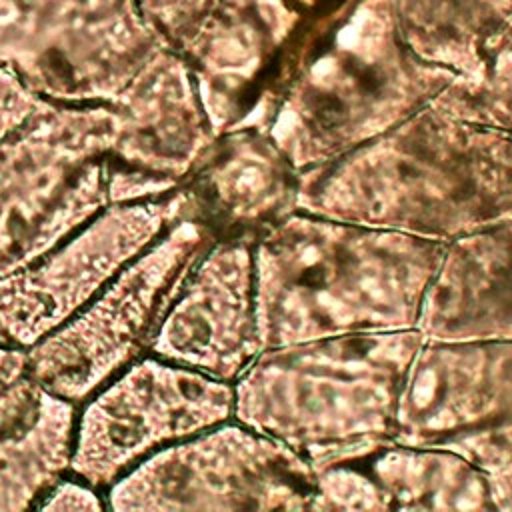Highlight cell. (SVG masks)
<instances>
[{
  "label": "cell",
  "mask_w": 512,
  "mask_h": 512,
  "mask_svg": "<svg viewBox=\"0 0 512 512\" xmlns=\"http://www.w3.org/2000/svg\"><path fill=\"white\" fill-rule=\"evenodd\" d=\"M174 190L116 158L108 100H44L0 140V276L36 262L112 204Z\"/></svg>",
  "instance_id": "cell-4"
},
{
  "label": "cell",
  "mask_w": 512,
  "mask_h": 512,
  "mask_svg": "<svg viewBox=\"0 0 512 512\" xmlns=\"http://www.w3.org/2000/svg\"><path fill=\"white\" fill-rule=\"evenodd\" d=\"M420 330L342 334L264 348L232 384V418L314 470L360 464L394 442Z\"/></svg>",
  "instance_id": "cell-3"
},
{
  "label": "cell",
  "mask_w": 512,
  "mask_h": 512,
  "mask_svg": "<svg viewBox=\"0 0 512 512\" xmlns=\"http://www.w3.org/2000/svg\"><path fill=\"white\" fill-rule=\"evenodd\" d=\"M360 464L390 510H492L486 474L454 450L392 442Z\"/></svg>",
  "instance_id": "cell-17"
},
{
  "label": "cell",
  "mask_w": 512,
  "mask_h": 512,
  "mask_svg": "<svg viewBox=\"0 0 512 512\" xmlns=\"http://www.w3.org/2000/svg\"><path fill=\"white\" fill-rule=\"evenodd\" d=\"M454 78L382 26L354 24L270 98L264 130L298 170H308L406 120Z\"/></svg>",
  "instance_id": "cell-5"
},
{
  "label": "cell",
  "mask_w": 512,
  "mask_h": 512,
  "mask_svg": "<svg viewBox=\"0 0 512 512\" xmlns=\"http://www.w3.org/2000/svg\"><path fill=\"white\" fill-rule=\"evenodd\" d=\"M300 172L266 130L248 126L220 134L186 186L220 236L256 240L298 212Z\"/></svg>",
  "instance_id": "cell-14"
},
{
  "label": "cell",
  "mask_w": 512,
  "mask_h": 512,
  "mask_svg": "<svg viewBox=\"0 0 512 512\" xmlns=\"http://www.w3.org/2000/svg\"><path fill=\"white\" fill-rule=\"evenodd\" d=\"M444 244L294 212L254 240L264 348L418 330Z\"/></svg>",
  "instance_id": "cell-2"
},
{
  "label": "cell",
  "mask_w": 512,
  "mask_h": 512,
  "mask_svg": "<svg viewBox=\"0 0 512 512\" xmlns=\"http://www.w3.org/2000/svg\"><path fill=\"white\" fill-rule=\"evenodd\" d=\"M488 482L492 510H512V454L482 468Z\"/></svg>",
  "instance_id": "cell-23"
},
{
  "label": "cell",
  "mask_w": 512,
  "mask_h": 512,
  "mask_svg": "<svg viewBox=\"0 0 512 512\" xmlns=\"http://www.w3.org/2000/svg\"><path fill=\"white\" fill-rule=\"evenodd\" d=\"M74 406L26 372L0 390V510L44 498L72 458Z\"/></svg>",
  "instance_id": "cell-16"
},
{
  "label": "cell",
  "mask_w": 512,
  "mask_h": 512,
  "mask_svg": "<svg viewBox=\"0 0 512 512\" xmlns=\"http://www.w3.org/2000/svg\"><path fill=\"white\" fill-rule=\"evenodd\" d=\"M312 510H390L388 500L364 466L334 464L316 470Z\"/></svg>",
  "instance_id": "cell-19"
},
{
  "label": "cell",
  "mask_w": 512,
  "mask_h": 512,
  "mask_svg": "<svg viewBox=\"0 0 512 512\" xmlns=\"http://www.w3.org/2000/svg\"><path fill=\"white\" fill-rule=\"evenodd\" d=\"M150 350L220 382L238 380L264 350L252 238L220 236L202 254L160 322Z\"/></svg>",
  "instance_id": "cell-12"
},
{
  "label": "cell",
  "mask_w": 512,
  "mask_h": 512,
  "mask_svg": "<svg viewBox=\"0 0 512 512\" xmlns=\"http://www.w3.org/2000/svg\"><path fill=\"white\" fill-rule=\"evenodd\" d=\"M202 218L188 186L104 208L36 262L0 276V344L30 348L82 310L132 258L182 218Z\"/></svg>",
  "instance_id": "cell-9"
},
{
  "label": "cell",
  "mask_w": 512,
  "mask_h": 512,
  "mask_svg": "<svg viewBox=\"0 0 512 512\" xmlns=\"http://www.w3.org/2000/svg\"><path fill=\"white\" fill-rule=\"evenodd\" d=\"M44 98L30 92L12 72L0 68V140L18 128Z\"/></svg>",
  "instance_id": "cell-21"
},
{
  "label": "cell",
  "mask_w": 512,
  "mask_h": 512,
  "mask_svg": "<svg viewBox=\"0 0 512 512\" xmlns=\"http://www.w3.org/2000/svg\"><path fill=\"white\" fill-rule=\"evenodd\" d=\"M232 408V384L168 360H140L84 410L70 468L90 486L110 484L150 450L230 420Z\"/></svg>",
  "instance_id": "cell-11"
},
{
  "label": "cell",
  "mask_w": 512,
  "mask_h": 512,
  "mask_svg": "<svg viewBox=\"0 0 512 512\" xmlns=\"http://www.w3.org/2000/svg\"><path fill=\"white\" fill-rule=\"evenodd\" d=\"M42 510H102V502L94 490L84 484H76L70 480L56 482L42 502L38 504Z\"/></svg>",
  "instance_id": "cell-22"
},
{
  "label": "cell",
  "mask_w": 512,
  "mask_h": 512,
  "mask_svg": "<svg viewBox=\"0 0 512 512\" xmlns=\"http://www.w3.org/2000/svg\"><path fill=\"white\" fill-rule=\"evenodd\" d=\"M220 0H138L144 20L178 52Z\"/></svg>",
  "instance_id": "cell-20"
},
{
  "label": "cell",
  "mask_w": 512,
  "mask_h": 512,
  "mask_svg": "<svg viewBox=\"0 0 512 512\" xmlns=\"http://www.w3.org/2000/svg\"><path fill=\"white\" fill-rule=\"evenodd\" d=\"M298 210L446 246L512 218V134L430 102L302 170Z\"/></svg>",
  "instance_id": "cell-1"
},
{
  "label": "cell",
  "mask_w": 512,
  "mask_h": 512,
  "mask_svg": "<svg viewBox=\"0 0 512 512\" xmlns=\"http://www.w3.org/2000/svg\"><path fill=\"white\" fill-rule=\"evenodd\" d=\"M26 352L0 344V390L26 372Z\"/></svg>",
  "instance_id": "cell-24"
},
{
  "label": "cell",
  "mask_w": 512,
  "mask_h": 512,
  "mask_svg": "<svg viewBox=\"0 0 512 512\" xmlns=\"http://www.w3.org/2000/svg\"><path fill=\"white\" fill-rule=\"evenodd\" d=\"M394 442L448 448L480 470L512 454V338H424Z\"/></svg>",
  "instance_id": "cell-10"
},
{
  "label": "cell",
  "mask_w": 512,
  "mask_h": 512,
  "mask_svg": "<svg viewBox=\"0 0 512 512\" xmlns=\"http://www.w3.org/2000/svg\"><path fill=\"white\" fill-rule=\"evenodd\" d=\"M108 102L116 158L174 188L192 180L216 144L194 78L172 48L156 52Z\"/></svg>",
  "instance_id": "cell-13"
},
{
  "label": "cell",
  "mask_w": 512,
  "mask_h": 512,
  "mask_svg": "<svg viewBox=\"0 0 512 512\" xmlns=\"http://www.w3.org/2000/svg\"><path fill=\"white\" fill-rule=\"evenodd\" d=\"M220 234L182 218L132 258L82 310L26 352V374L74 402L152 344L184 280Z\"/></svg>",
  "instance_id": "cell-6"
},
{
  "label": "cell",
  "mask_w": 512,
  "mask_h": 512,
  "mask_svg": "<svg viewBox=\"0 0 512 512\" xmlns=\"http://www.w3.org/2000/svg\"><path fill=\"white\" fill-rule=\"evenodd\" d=\"M418 330L432 340L512 338V218L446 244Z\"/></svg>",
  "instance_id": "cell-15"
},
{
  "label": "cell",
  "mask_w": 512,
  "mask_h": 512,
  "mask_svg": "<svg viewBox=\"0 0 512 512\" xmlns=\"http://www.w3.org/2000/svg\"><path fill=\"white\" fill-rule=\"evenodd\" d=\"M316 470L228 420L152 454L108 492L114 510H312Z\"/></svg>",
  "instance_id": "cell-8"
},
{
  "label": "cell",
  "mask_w": 512,
  "mask_h": 512,
  "mask_svg": "<svg viewBox=\"0 0 512 512\" xmlns=\"http://www.w3.org/2000/svg\"><path fill=\"white\" fill-rule=\"evenodd\" d=\"M432 102L460 118L512 134V32L494 36L478 70L456 76Z\"/></svg>",
  "instance_id": "cell-18"
},
{
  "label": "cell",
  "mask_w": 512,
  "mask_h": 512,
  "mask_svg": "<svg viewBox=\"0 0 512 512\" xmlns=\"http://www.w3.org/2000/svg\"><path fill=\"white\" fill-rule=\"evenodd\" d=\"M162 48L138 0H0V68L52 102H106Z\"/></svg>",
  "instance_id": "cell-7"
}]
</instances>
